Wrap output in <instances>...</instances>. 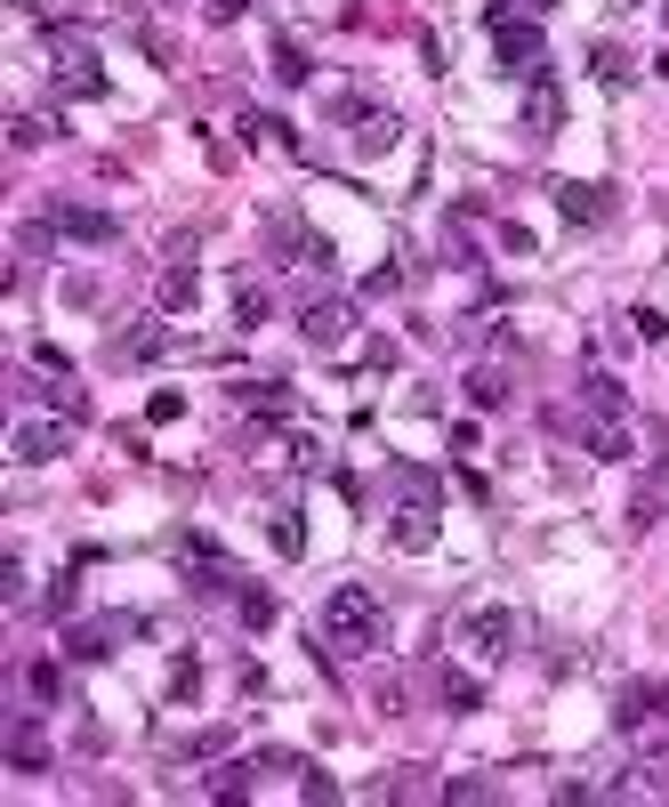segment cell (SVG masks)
<instances>
[{
  "label": "cell",
  "instance_id": "17",
  "mask_svg": "<svg viewBox=\"0 0 669 807\" xmlns=\"http://www.w3.org/2000/svg\"><path fill=\"white\" fill-rule=\"evenodd\" d=\"M243 146H283V154H298V129H291L283 114H243Z\"/></svg>",
  "mask_w": 669,
  "mask_h": 807
},
{
  "label": "cell",
  "instance_id": "38",
  "mask_svg": "<svg viewBox=\"0 0 669 807\" xmlns=\"http://www.w3.org/2000/svg\"><path fill=\"white\" fill-rule=\"evenodd\" d=\"M243 9H250V0H203V17H210V25H234Z\"/></svg>",
  "mask_w": 669,
  "mask_h": 807
},
{
  "label": "cell",
  "instance_id": "37",
  "mask_svg": "<svg viewBox=\"0 0 669 807\" xmlns=\"http://www.w3.org/2000/svg\"><path fill=\"white\" fill-rule=\"evenodd\" d=\"M298 799H315V807H331V799H340V784H331V776H307V784H298Z\"/></svg>",
  "mask_w": 669,
  "mask_h": 807
},
{
  "label": "cell",
  "instance_id": "29",
  "mask_svg": "<svg viewBox=\"0 0 669 807\" xmlns=\"http://www.w3.org/2000/svg\"><path fill=\"white\" fill-rule=\"evenodd\" d=\"M250 776H258V759H250V767H218L210 791H218V799H243V791H250Z\"/></svg>",
  "mask_w": 669,
  "mask_h": 807
},
{
  "label": "cell",
  "instance_id": "40",
  "mask_svg": "<svg viewBox=\"0 0 669 807\" xmlns=\"http://www.w3.org/2000/svg\"><path fill=\"white\" fill-rule=\"evenodd\" d=\"M17 9H24V17H49V9H57V0H17Z\"/></svg>",
  "mask_w": 669,
  "mask_h": 807
},
{
  "label": "cell",
  "instance_id": "22",
  "mask_svg": "<svg viewBox=\"0 0 669 807\" xmlns=\"http://www.w3.org/2000/svg\"><path fill=\"white\" fill-rule=\"evenodd\" d=\"M589 74L606 81V89H629V57H621L613 41H589Z\"/></svg>",
  "mask_w": 669,
  "mask_h": 807
},
{
  "label": "cell",
  "instance_id": "14",
  "mask_svg": "<svg viewBox=\"0 0 669 807\" xmlns=\"http://www.w3.org/2000/svg\"><path fill=\"white\" fill-rule=\"evenodd\" d=\"M154 299H161V315H186L194 299H203V275L178 259V266H161V283H154Z\"/></svg>",
  "mask_w": 669,
  "mask_h": 807
},
{
  "label": "cell",
  "instance_id": "2",
  "mask_svg": "<svg viewBox=\"0 0 669 807\" xmlns=\"http://www.w3.org/2000/svg\"><path fill=\"white\" fill-rule=\"evenodd\" d=\"M492 49H500V74H516V81L549 74V41H541L532 17H492Z\"/></svg>",
  "mask_w": 669,
  "mask_h": 807
},
{
  "label": "cell",
  "instance_id": "5",
  "mask_svg": "<svg viewBox=\"0 0 669 807\" xmlns=\"http://www.w3.org/2000/svg\"><path fill=\"white\" fill-rule=\"evenodd\" d=\"M669 719V679H629L621 694H613V727L621 735H646V727H661Z\"/></svg>",
  "mask_w": 669,
  "mask_h": 807
},
{
  "label": "cell",
  "instance_id": "11",
  "mask_svg": "<svg viewBox=\"0 0 669 807\" xmlns=\"http://www.w3.org/2000/svg\"><path fill=\"white\" fill-rule=\"evenodd\" d=\"M9 767H17V776H49V727L41 719H9Z\"/></svg>",
  "mask_w": 669,
  "mask_h": 807
},
{
  "label": "cell",
  "instance_id": "21",
  "mask_svg": "<svg viewBox=\"0 0 669 807\" xmlns=\"http://www.w3.org/2000/svg\"><path fill=\"white\" fill-rule=\"evenodd\" d=\"M275 81H283V89H307V81H315V65H307V49H298V41H275Z\"/></svg>",
  "mask_w": 669,
  "mask_h": 807
},
{
  "label": "cell",
  "instance_id": "8",
  "mask_svg": "<svg viewBox=\"0 0 669 807\" xmlns=\"http://www.w3.org/2000/svg\"><path fill=\"white\" fill-rule=\"evenodd\" d=\"M49 226L73 234V243H121V218L114 211H89V202H49Z\"/></svg>",
  "mask_w": 669,
  "mask_h": 807
},
{
  "label": "cell",
  "instance_id": "24",
  "mask_svg": "<svg viewBox=\"0 0 669 807\" xmlns=\"http://www.w3.org/2000/svg\"><path fill=\"white\" fill-rule=\"evenodd\" d=\"M395 493H404V500H427V509H436V468H420V460H395Z\"/></svg>",
  "mask_w": 669,
  "mask_h": 807
},
{
  "label": "cell",
  "instance_id": "31",
  "mask_svg": "<svg viewBox=\"0 0 669 807\" xmlns=\"http://www.w3.org/2000/svg\"><path fill=\"white\" fill-rule=\"evenodd\" d=\"M146 420H154V428H170V420H186V396H178V388H161V396L146 404Z\"/></svg>",
  "mask_w": 669,
  "mask_h": 807
},
{
  "label": "cell",
  "instance_id": "1",
  "mask_svg": "<svg viewBox=\"0 0 669 807\" xmlns=\"http://www.w3.org/2000/svg\"><path fill=\"white\" fill-rule=\"evenodd\" d=\"M387 646V605L363 590V582H340L323 597V622H315V654H380Z\"/></svg>",
  "mask_w": 669,
  "mask_h": 807
},
{
  "label": "cell",
  "instance_id": "28",
  "mask_svg": "<svg viewBox=\"0 0 669 807\" xmlns=\"http://www.w3.org/2000/svg\"><path fill=\"white\" fill-rule=\"evenodd\" d=\"M24 687H32V702H57V694H65V670H57V662H32Z\"/></svg>",
  "mask_w": 669,
  "mask_h": 807
},
{
  "label": "cell",
  "instance_id": "16",
  "mask_svg": "<svg viewBox=\"0 0 669 807\" xmlns=\"http://www.w3.org/2000/svg\"><path fill=\"white\" fill-rule=\"evenodd\" d=\"M234 396H243V404H250V412H258V420H291V412H298V396H291L283 380H243V388H234Z\"/></svg>",
  "mask_w": 669,
  "mask_h": 807
},
{
  "label": "cell",
  "instance_id": "27",
  "mask_svg": "<svg viewBox=\"0 0 669 807\" xmlns=\"http://www.w3.org/2000/svg\"><path fill=\"white\" fill-rule=\"evenodd\" d=\"M234 605H243V630H266V622H275V590H234Z\"/></svg>",
  "mask_w": 669,
  "mask_h": 807
},
{
  "label": "cell",
  "instance_id": "33",
  "mask_svg": "<svg viewBox=\"0 0 669 807\" xmlns=\"http://www.w3.org/2000/svg\"><path fill=\"white\" fill-rule=\"evenodd\" d=\"M9 138H17V146H49V114H24V121L9 129Z\"/></svg>",
  "mask_w": 669,
  "mask_h": 807
},
{
  "label": "cell",
  "instance_id": "19",
  "mask_svg": "<svg viewBox=\"0 0 669 807\" xmlns=\"http://www.w3.org/2000/svg\"><path fill=\"white\" fill-rule=\"evenodd\" d=\"M395 138H404V121H395V114H363L355 121V154H387Z\"/></svg>",
  "mask_w": 669,
  "mask_h": 807
},
{
  "label": "cell",
  "instance_id": "34",
  "mask_svg": "<svg viewBox=\"0 0 669 807\" xmlns=\"http://www.w3.org/2000/svg\"><path fill=\"white\" fill-rule=\"evenodd\" d=\"M73 605H81V582H73V574H65V582H57V590H49V614H57V622H65V614H73Z\"/></svg>",
  "mask_w": 669,
  "mask_h": 807
},
{
  "label": "cell",
  "instance_id": "41",
  "mask_svg": "<svg viewBox=\"0 0 669 807\" xmlns=\"http://www.w3.org/2000/svg\"><path fill=\"white\" fill-rule=\"evenodd\" d=\"M613 9H638V0H613Z\"/></svg>",
  "mask_w": 669,
  "mask_h": 807
},
{
  "label": "cell",
  "instance_id": "4",
  "mask_svg": "<svg viewBox=\"0 0 669 807\" xmlns=\"http://www.w3.org/2000/svg\"><path fill=\"white\" fill-rule=\"evenodd\" d=\"M114 638H146V614H106V622H73L65 630V662H106Z\"/></svg>",
  "mask_w": 669,
  "mask_h": 807
},
{
  "label": "cell",
  "instance_id": "10",
  "mask_svg": "<svg viewBox=\"0 0 669 807\" xmlns=\"http://www.w3.org/2000/svg\"><path fill=\"white\" fill-rule=\"evenodd\" d=\"M9 453H17L24 468H49V460L65 453V412H57V420H17V436H9Z\"/></svg>",
  "mask_w": 669,
  "mask_h": 807
},
{
  "label": "cell",
  "instance_id": "26",
  "mask_svg": "<svg viewBox=\"0 0 669 807\" xmlns=\"http://www.w3.org/2000/svg\"><path fill=\"white\" fill-rule=\"evenodd\" d=\"M266 308H275V299H266L258 283H243V291H234V323H243V331H258V323H266Z\"/></svg>",
  "mask_w": 669,
  "mask_h": 807
},
{
  "label": "cell",
  "instance_id": "13",
  "mask_svg": "<svg viewBox=\"0 0 669 807\" xmlns=\"http://www.w3.org/2000/svg\"><path fill=\"white\" fill-rule=\"evenodd\" d=\"M524 129H532V138H557V129H564V97H557L549 74L532 81V97H524Z\"/></svg>",
  "mask_w": 669,
  "mask_h": 807
},
{
  "label": "cell",
  "instance_id": "25",
  "mask_svg": "<svg viewBox=\"0 0 669 807\" xmlns=\"http://www.w3.org/2000/svg\"><path fill=\"white\" fill-rule=\"evenodd\" d=\"M444 702L452 711H484V687L468 679V670H444Z\"/></svg>",
  "mask_w": 669,
  "mask_h": 807
},
{
  "label": "cell",
  "instance_id": "9",
  "mask_svg": "<svg viewBox=\"0 0 669 807\" xmlns=\"http://www.w3.org/2000/svg\"><path fill=\"white\" fill-rule=\"evenodd\" d=\"M557 211L573 226H597V218H613V186L606 178H557Z\"/></svg>",
  "mask_w": 669,
  "mask_h": 807
},
{
  "label": "cell",
  "instance_id": "20",
  "mask_svg": "<svg viewBox=\"0 0 669 807\" xmlns=\"http://www.w3.org/2000/svg\"><path fill=\"white\" fill-rule=\"evenodd\" d=\"M266 542H275V557H298V550H307V525H298V509H275V517H266Z\"/></svg>",
  "mask_w": 669,
  "mask_h": 807
},
{
  "label": "cell",
  "instance_id": "39",
  "mask_svg": "<svg viewBox=\"0 0 669 807\" xmlns=\"http://www.w3.org/2000/svg\"><path fill=\"white\" fill-rule=\"evenodd\" d=\"M524 9H557V0H524ZM492 17H509V0H492Z\"/></svg>",
  "mask_w": 669,
  "mask_h": 807
},
{
  "label": "cell",
  "instance_id": "35",
  "mask_svg": "<svg viewBox=\"0 0 669 807\" xmlns=\"http://www.w3.org/2000/svg\"><path fill=\"white\" fill-rule=\"evenodd\" d=\"M444 799H492V784H484V776H452Z\"/></svg>",
  "mask_w": 669,
  "mask_h": 807
},
{
  "label": "cell",
  "instance_id": "42",
  "mask_svg": "<svg viewBox=\"0 0 669 807\" xmlns=\"http://www.w3.org/2000/svg\"><path fill=\"white\" fill-rule=\"evenodd\" d=\"M661 17H669V9H661Z\"/></svg>",
  "mask_w": 669,
  "mask_h": 807
},
{
  "label": "cell",
  "instance_id": "3",
  "mask_svg": "<svg viewBox=\"0 0 669 807\" xmlns=\"http://www.w3.org/2000/svg\"><path fill=\"white\" fill-rule=\"evenodd\" d=\"M49 65H57V97H106V74H97V57H89V41H73V32H57L49 41Z\"/></svg>",
  "mask_w": 669,
  "mask_h": 807
},
{
  "label": "cell",
  "instance_id": "12",
  "mask_svg": "<svg viewBox=\"0 0 669 807\" xmlns=\"http://www.w3.org/2000/svg\"><path fill=\"white\" fill-rule=\"evenodd\" d=\"M581 445H589L597 460H629V453H638V445H629V420H621V412H589Z\"/></svg>",
  "mask_w": 669,
  "mask_h": 807
},
{
  "label": "cell",
  "instance_id": "6",
  "mask_svg": "<svg viewBox=\"0 0 669 807\" xmlns=\"http://www.w3.org/2000/svg\"><path fill=\"white\" fill-rule=\"evenodd\" d=\"M298 340L323 348V356H340V348L355 340V308H347V299H315V308L298 315Z\"/></svg>",
  "mask_w": 669,
  "mask_h": 807
},
{
  "label": "cell",
  "instance_id": "15",
  "mask_svg": "<svg viewBox=\"0 0 669 807\" xmlns=\"http://www.w3.org/2000/svg\"><path fill=\"white\" fill-rule=\"evenodd\" d=\"M387 533H395V550H412V557H420V550H436V509H427V500H412V509H395V525H387Z\"/></svg>",
  "mask_w": 669,
  "mask_h": 807
},
{
  "label": "cell",
  "instance_id": "32",
  "mask_svg": "<svg viewBox=\"0 0 669 807\" xmlns=\"http://www.w3.org/2000/svg\"><path fill=\"white\" fill-rule=\"evenodd\" d=\"M194 687H203V662H194V654H178V670H170V694H178V702H186V694H194Z\"/></svg>",
  "mask_w": 669,
  "mask_h": 807
},
{
  "label": "cell",
  "instance_id": "30",
  "mask_svg": "<svg viewBox=\"0 0 669 807\" xmlns=\"http://www.w3.org/2000/svg\"><path fill=\"white\" fill-rule=\"evenodd\" d=\"M629 331H638V340H653V348H661V340H669V315H661V308H629Z\"/></svg>",
  "mask_w": 669,
  "mask_h": 807
},
{
  "label": "cell",
  "instance_id": "7",
  "mask_svg": "<svg viewBox=\"0 0 669 807\" xmlns=\"http://www.w3.org/2000/svg\"><path fill=\"white\" fill-rule=\"evenodd\" d=\"M460 638H468V646H476V654H516V605H476V614H468L460 622Z\"/></svg>",
  "mask_w": 669,
  "mask_h": 807
},
{
  "label": "cell",
  "instance_id": "18",
  "mask_svg": "<svg viewBox=\"0 0 669 807\" xmlns=\"http://www.w3.org/2000/svg\"><path fill=\"white\" fill-rule=\"evenodd\" d=\"M468 404H476V412H500V404H509V372H500V363H476V372H468Z\"/></svg>",
  "mask_w": 669,
  "mask_h": 807
},
{
  "label": "cell",
  "instance_id": "23",
  "mask_svg": "<svg viewBox=\"0 0 669 807\" xmlns=\"http://www.w3.org/2000/svg\"><path fill=\"white\" fill-rule=\"evenodd\" d=\"M581 396H589V412H629V388H621L613 372H589Z\"/></svg>",
  "mask_w": 669,
  "mask_h": 807
},
{
  "label": "cell",
  "instance_id": "36",
  "mask_svg": "<svg viewBox=\"0 0 669 807\" xmlns=\"http://www.w3.org/2000/svg\"><path fill=\"white\" fill-rule=\"evenodd\" d=\"M0 597H24V557H0Z\"/></svg>",
  "mask_w": 669,
  "mask_h": 807
}]
</instances>
